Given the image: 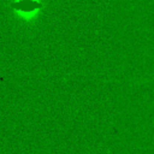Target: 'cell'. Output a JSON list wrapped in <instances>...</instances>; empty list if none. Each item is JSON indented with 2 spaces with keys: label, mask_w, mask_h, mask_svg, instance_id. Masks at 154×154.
I'll return each mask as SVG.
<instances>
[{
  "label": "cell",
  "mask_w": 154,
  "mask_h": 154,
  "mask_svg": "<svg viewBox=\"0 0 154 154\" xmlns=\"http://www.w3.org/2000/svg\"><path fill=\"white\" fill-rule=\"evenodd\" d=\"M11 6L16 16L26 22L36 19L42 10V2L40 0H13Z\"/></svg>",
  "instance_id": "6da1fadb"
}]
</instances>
